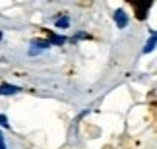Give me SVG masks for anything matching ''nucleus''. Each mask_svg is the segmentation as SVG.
Returning <instances> with one entry per match:
<instances>
[{"label":"nucleus","instance_id":"6","mask_svg":"<svg viewBox=\"0 0 157 149\" xmlns=\"http://www.w3.org/2000/svg\"><path fill=\"white\" fill-rule=\"evenodd\" d=\"M49 41H51V45H64L66 43V37H62V35H52Z\"/></svg>","mask_w":157,"mask_h":149},{"label":"nucleus","instance_id":"1","mask_svg":"<svg viewBox=\"0 0 157 149\" xmlns=\"http://www.w3.org/2000/svg\"><path fill=\"white\" fill-rule=\"evenodd\" d=\"M128 2L134 6L138 20H144V17H146V14H147V10L151 8V0H128Z\"/></svg>","mask_w":157,"mask_h":149},{"label":"nucleus","instance_id":"7","mask_svg":"<svg viewBox=\"0 0 157 149\" xmlns=\"http://www.w3.org/2000/svg\"><path fill=\"white\" fill-rule=\"evenodd\" d=\"M0 126H4V128L10 126V124H8V118H6L4 114H0Z\"/></svg>","mask_w":157,"mask_h":149},{"label":"nucleus","instance_id":"2","mask_svg":"<svg viewBox=\"0 0 157 149\" xmlns=\"http://www.w3.org/2000/svg\"><path fill=\"white\" fill-rule=\"evenodd\" d=\"M114 23H117L120 29H124L126 25H128V16H126L124 10H117V12H114Z\"/></svg>","mask_w":157,"mask_h":149},{"label":"nucleus","instance_id":"9","mask_svg":"<svg viewBox=\"0 0 157 149\" xmlns=\"http://www.w3.org/2000/svg\"><path fill=\"white\" fill-rule=\"evenodd\" d=\"M0 41H2V31H0Z\"/></svg>","mask_w":157,"mask_h":149},{"label":"nucleus","instance_id":"5","mask_svg":"<svg viewBox=\"0 0 157 149\" xmlns=\"http://www.w3.org/2000/svg\"><path fill=\"white\" fill-rule=\"evenodd\" d=\"M54 23H56V27H58V29H66V27L70 25V20L64 16V17H58V20L54 21Z\"/></svg>","mask_w":157,"mask_h":149},{"label":"nucleus","instance_id":"4","mask_svg":"<svg viewBox=\"0 0 157 149\" xmlns=\"http://www.w3.org/2000/svg\"><path fill=\"white\" fill-rule=\"evenodd\" d=\"M151 35H153V37H151V39H149L147 43H146V49H144V52H151V50L155 49V45H157V33L153 31Z\"/></svg>","mask_w":157,"mask_h":149},{"label":"nucleus","instance_id":"8","mask_svg":"<svg viewBox=\"0 0 157 149\" xmlns=\"http://www.w3.org/2000/svg\"><path fill=\"white\" fill-rule=\"evenodd\" d=\"M0 149H8V147H6V141H4V136H2V132H0Z\"/></svg>","mask_w":157,"mask_h":149},{"label":"nucleus","instance_id":"3","mask_svg":"<svg viewBox=\"0 0 157 149\" xmlns=\"http://www.w3.org/2000/svg\"><path fill=\"white\" fill-rule=\"evenodd\" d=\"M14 93H20L17 85H10V83H2L0 85V95H14Z\"/></svg>","mask_w":157,"mask_h":149}]
</instances>
